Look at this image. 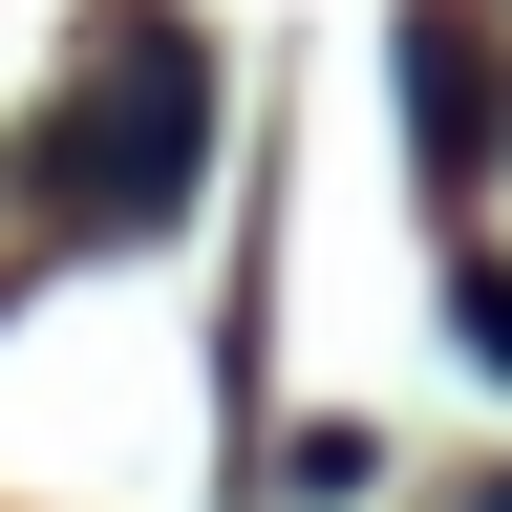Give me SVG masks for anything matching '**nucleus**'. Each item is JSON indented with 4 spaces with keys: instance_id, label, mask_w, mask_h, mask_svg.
Segmentation results:
<instances>
[{
    "instance_id": "nucleus-2",
    "label": "nucleus",
    "mask_w": 512,
    "mask_h": 512,
    "mask_svg": "<svg viewBox=\"0 0 512 512\" xmlns=\"http://www.w3.org/2000/svg\"><path fill=\"white\" fill-rule=\"evenodd\" d=\"M406 86H427V150L491 171V64H470V22H406Z\"/></svg>"
},
{
    "instance_id": "nucleus-1",
    "label": "nucleus",
    "mask_w": 512,
    "mask_h": 512,
    "mask_svg": "<svg viewBox=\"0 0 512 512\" xmlns=\"http://www.w3.org/2000/svg\"><path fill=\"white\" fill-rule=\"evenodd\" d=\"M192 171H214V43H192L171 0H128V22L86 43V86L43 107L22 192H43L64 235H171V214H192Z\"/></svg>"
}]
</instances>
